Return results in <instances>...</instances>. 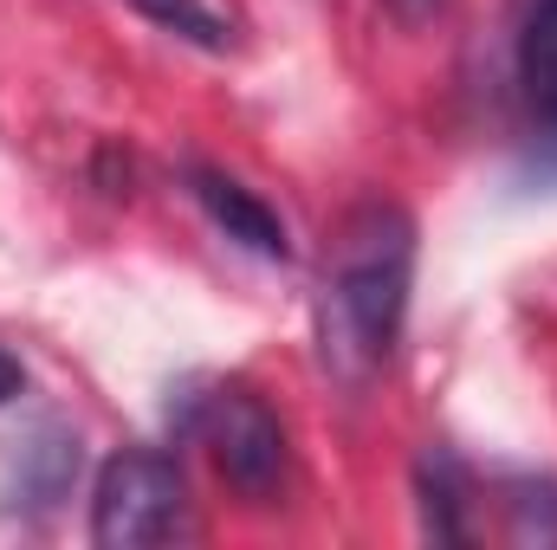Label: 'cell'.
<instances>
[{
    "mask_svg": "<svg viewBox=\"0 0 557 550\" xmlns=\"http://www.w3.org/2000/svg\"><path fill=\"white\" fill-rule=\"evenodd\" d=\"M409 285H416V221L396 201H363L331 240L318 298L324 363L344 383H363L376 363H389L409 317Z\"/></svg>",
    "mask_w": 557,
    "mask_h": 550,
    "instance_id": "obj_1",
    "label": "cell"
},
{
    "mask_svg": "<svg viewBox=\"0 0 557 550\" xmlns=\"http://www.w3.org/2000/svg\"><path fill=\"white\" fill-rule=\"evenodd\" d=\"M188 532V486L182 466L156 447H124L91 492V545L98 550H143Z\"/></svg>",
    "mask_w": 557,
    "mask_h": 550,
    "instance_id": "obj_2",
    "label": "cell"
},
{
    "mask_svg": "<svg viewBox=\"0 0 557 550\" xmlns=\"http://www.w3.org/2000/svg\"><path fill=\"white\" fill-rule=\"evenodd\" d=\"M195 434L208 440L221 479H227L247 505H267L278 492V479H285V427H278V414L267 409L253 389L227 383V389L201 396V402H195Z\"/></svg>",
    "mask_w": 557,
    "mask_h": 550,
    "instance_id": "obj_3",
    "label": "cell"
},
{
    "mask_svg": "<svg viewBox=\"0 0 557 550\" xmlns=\"http://www.w3.org/2000/svg\"><path fill=\"white\" fill-rule=\"evenodd\" d=\"M188 182H195V201L208 208V221H214L234 247H247V253H260V260H292L285 221H278L247 182H234V175H221V168H188Z\"/></svg>",
    "mask_w": 557,
    "mask_h": 550,
    "instance_id": "obj_4",
    "label": "cell"
},
{
    "mask_svg": "<svg viewBox=\"0 0 557 550\" xmlns=\"http://www.w3.org/2000/svg\"><path fill=\"white\" fill-rule=\"evenodd\" d=\"M460 505H467V473H460V460H454V453H428V460H421V525H428L434 545H467V538H473V525L460 518Z\"/></svg>",
    "mask_w": 557,
    "mask_h": 550,
    "instance_id": "obj_5",
    "label": "cell"
},
{
    "mask_svg": "<svg viewBox=\"0 0 557 550\" xmlns=\"http://www.w3.org/2000/svg\"><path fill=\"white\" fill-rule=\"evenodd\" d=\"M519 85L539 104V117L557 111V0H532L519 33Z\"/></svg>",
    "mask_w": 557,
    "mask_h": 550,
    "instance_id": "obj_6",
    "label": "cell"
},
{
    "mask_svg": "<svg viewBox=\"0 0 557 550\" xmlns=\"http://www.w3.org/2000/svg\"><path fill=\"white\" fill-rule=\"evenodd\" d=\"M149 26H162V33H175V39H188V46H201V52H227L234 46V26L208 7V0H131Z\"/></svg>",
    "mask_w": 557,
    "mask_h": 550,
    "instance_id": "obj_7",
    "label": "cell"
},
{
    "mask_svg": "<svg viewBox=\"0 0 557 550\" xmlns=\"http://www.w3.org/2000/svg\"><path fill=\"white\" fill-rule=\"evenodd\" d=\"M506 512H512V538L519 545H552L557 538V486H512V499H506Z\"/></svg>",
    "mask_w": 557,
    "mask_h": 550,
    "instance_id": "obj_8",
    "label": "cell"
},
{
    "mask_svg": "<svg viewBox=\"0 0 557 550\" xmlns=\"http://www.w3.org/2000/svg\"><path fill=\"white\" fill-rule=\"evenodd\" d=\"M525 162H532V175H539L545 188H557V111L539 124V142H532V155H525Z\"/></svg>",
    "mask_w": 557,
    "mask_h": 550,
    "instance_id": "obj_9",
    "label": "cell"
},
{
    "mask_svg": "<svg viewBox=\"0 0 557 550\" xmlns=\"http://www.w3.org/2000/svg\"><path fill=\"white\" fill-rule=\"evenodd\" d=\"M20 389H26V370H20V357H13V350H0V409H7Z\"/></svg>",
    "mask_w": 557,
    "mask_h": 550,
    "instance_id": "obj_10",
    "label": "cell"
},
{
    "mask_svg": "<svg viewBox=\"0 0 557 550\" xmlns=\"http://www.w3.org/2000/svg\"><path fill=\"white\" fill-rule=\"evenodd\" d=\"M389 7H396V20H409V26H421V20H434V13H441L447 0H389Z\"/></svg>",
    "mask_w": 557,
    "mask_h": 550,
    "instance_id": "obj_11",
    "label": "cell"
}]
</instances>
